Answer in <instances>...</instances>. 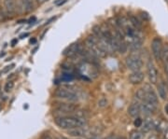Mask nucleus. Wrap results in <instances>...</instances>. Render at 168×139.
Segmentation results:
<instances>
[{"instance_id":"72a5a7b5","label":"nucleus","mask_w":168,"mask_h":139,"mask_svg":"<svg viewBox=\"0 0 168 139\" xmlns=\"http://www.w3.org/2000/svg\"><path fill=\"white\" fill-rule=\"evenodd\" d=\"M165 112L168 114V104L165 106Z\"/></svg>"},{"instance_id":"c756f323","label":"nucleus","mask_w":168,"mask_h":139,"mask_svg":"<svg viewBox=\"0 0 168 139\" xmlns=\"http://www.w3.org/2000/svg\"><path fill=\"white\" fill-rule=\"evenodd\" d=\"M17 42H18L17 39H13V40L11 41V45H12V46H15V44H16Z\"/></svg>"},{"instance_id":"6ab92c4d","label":"nucleus","mask_w":168,"mask_h":139,"mask_svg":"<svg viewBox=\"0 0 168 139\" xmlns=\"http://www.w3.org/2000/svg\"><path fill=\"white\" fill-rule=\"evenodd\" d=\"M161 60H163L165 63L168 62V44H165V46H163Z\"/></svg>"},{"instance_id":"2f4dec72","label":"nucleus","mask_w":168,"mask_h":139,"mask_svg":"<svg viewBox=\"0 0 168 139\" xmlns=\"http://www.w3.org/2000/svg\"><path fill=\"white\" fill-rule=\"evenodd\" d=\"M36 42H37L36 39H31V40H30V43H31V44H35Z\"/></svg>"},{"instance_id":"a211bd4d","label":"nucleus","mask_w":168,"mask_h":139,"mask_svg":"<svg viewBox=\"0 0 168 139\" xmlns=\"http://www.w3.org/2000/svg\"><path fill=\"white\" fill-rule=\"evenodd\" d=\"M142 125H143V127H142V132H143V133H148V132H150L151 129H153V127H154V123H153V121H150V120L146 121L144 122V124H142Z\"/></svg>"},{"instance_id":"f03ea898","label":"nucleus","mask_w":168,"mask_h":139,"mask_svg":"<svg viewBox=\"0 0 168 139\" xmlns=\"http://www.w3.org/2000/svg\"><path fill=\"white\" fill-rule=\"evenodd\" d=\"M85 49L94 58H105L108 55V53L99 45L98 39L93 34L87 38L85 41Z\"/></svg>"},{"instance_id":"0eeeda50","label":"nucleus","mask_w":168,"mask_h":139,"mask_svg":"<svg viewBox=\"0 0 168 139\" xmlns=\"http://www.w3.org/2000/svg\"><path fill=\"white\" fill-rule=\"evenodd\" d=\"M147 72H148V77H149L150 82L151 84H155L158 80V73H157V69H156L154 64L151 61L148 62Z\"/></svg>"},{"instance_id":"f704fd0d","label":"nucleus","mask_w":168,"mask_h":139,"mask_svg":"<svg viewBox=\"0 0 168 139\" xmlns=\"http://www.w3.org/2000/svg\"><path fill=\"white\" fill-rule=\"evenodd\" d=\"M91 139H101V138H99V137H97V136H94V137H92V138Z\"/></svg>"},{"instance_id":"58836bf2","label":"nucleus","mask_w":168,"mask_h":139,"mask_svg":"<svg viewBox=\"0 0 168 139\" xmlns=\"http://www.w3.org/2000/svg\"><path fill=\"white\" fill-rule=\"evenodd\" d=\"M0 90H1V89H0Z\"/></svg>"},{"instance_id":"393cba45","label":"nucleus","mask_w":168,"mask_h":139,"mask_svg":"<svg viewBox=\"0 0 168 139\" xmlns=\"http://www.w3.org/2000/svg\"><path fill=\"white\" fill-rule=\"evenodd\" d=\"M14 66H15V64H11L10 65L6 66V67L3 69V71H2V72H3V73H8V71H10L11 69H13V67H14Z\"/></svg>"},{"instance_id":"f8f14e48","label":"nucleus","mask_w":168,"mask_h":139,"mask_svg":"<svg viewBox=\"0 0 168 139\" xmlns=\"http://www.w3.org/2000/svg\"><path fill=\"white\" fill-rule=\"evenodd\" d=\"M140 106L138 104L133 103L129 107H128V114L133 117V118H137L138 115L140 114Z\"/></svg>"},{"instance_id":"4be33fe9","label":"nucleus","mask_w":168,"mask_h":139,"mask_svg":"<svg viewBox=\"0 0 168 139\" xmlns=\"http://www.w3.org/2000/svg\"><path fill=\"white\" fill-rule=\"evenodd\" d=\"M145 95H146V93H145L144 89H139V90L136 92V94H135V96H136L137 99L143 100V101H144V99H145Z\"/></svg>"},{"instance_id":"aec40b11","label":"nucleus","mask_w":168,"mask_h":139,"mask_svg":"<svg viewBox=\"0 0 168 139\" xmlns=\"http://www.w3.org/2000/svg\"><path fill=\"white\" fill-rule=\"evenodd\" d=\"M143 138V135L141 132H138V131H134V132H132L131 135H130V139H142Z\"/></svg>"},{"instance_id":"a878e982","label":"nucleus","mask_w":168,"mask_h":139,"mask_svg":"<svg viewBox=\"0 0 168 139\" xmlns=\"http://www.w3.org/2000/svg\"><path fill=\"white\" fill-rule=\"evenodd\" d=\"M98 105H99V106H101V107H104V106H106L107 105H108V101L106 100V99H101L100 101H99V103H98Z\"/></svg>"},{"instance_id":"9d476101","label":"nucleus","mask_w":168,"mask_h":139,"mask_svg":"<svg viewBox=\"0 0 168 139\" xmlns=\"http://www.w3.org/2000/svg\"><path fill=\"white\" fill-rule=\"evenodd\" d=\"M156 107H157V106L150 104L147 101H144L143 104L140 106V111L143 114H145L146 116H149V115H151L156 110Z\"/></svg>"},{"instance_id":"7c9ffc66","label":"nucleus","mask_w":168,"mask_h":139,"mask_svg":"<svg viewBox=\"0 0 168 139\" xmlns=\"http://www.w3.org/2000/svg\"><path fill=\"white\" fill-rule=\"evenodd\" d=\"M27 36H29V34H28V33H25V34H23V35L21 36V39H24V37H27Z\"/></svg>"},{"instance_id":"4468645a","label":"nucleus","mask_w":168,"mask_h":139,"mask_svg":"<svg viewBox=\"0 0 168 139\" xmlns=\"http://www.w3.org/2000/svg\"><path fill=\"white\" fill-rule=\"evenodd\" d=\"M68 134L72 136H76V137H81V136H85L86 132L84 131L81 127H77V128H73V129H70L68 131Z\"/></svg>"},{"instance_id":"20e7f679","label":"nucleus","mask_w":168,"mask_h":139,"mask_svg":"<svg viewBox=\"0 0 168 139\" xmlns=\"http://www.w3.org/2000/svg\"><path fill=\"white\" fill-rule=\"evenodd\" d=\"M126 66L131 71H138L143 66V62L140 56L137 54H131L129 55L125 60Z\"/></svg>"},{"instance_id":"ea45409f","label":"nucleus","mask_w":168,"mask_h":139,"mask_svg":"<svg viewBox=\"0 0 168 139\" xmlns=\"http://www.w3.org/2000/svg\"><path fill=\"white\" fill-rule=\"evenodd\" d=\"M0 2H1V1H0Z\"/></svg>"},{"instance_id":"39448f33","label":"nucleus","mask_w":168,"mask_h":139,"mask_svg":"<svg viewBox=\"0 0 168 139\" xmlns=\"http://www.w3.org/2000/svg\"><path fill=\"white\" fill-rule=\"evenodd\" d=\"M162 49H163L162 39L160 38H154L151 42V50H152V54H153L155 60H157V61L161 60Z\"/></svg>"},{"instance_id":"2eb2a0df","label":"nucleus","mask_w":168,"mask_h":139,"mask_svg":"<svg viewBox=\"0 0 168 139\" xmlns=\"http://www.w3.org/2000/svg\"><path fill=\"white\" fill-rule=\"evenodd\" d=\"M158 93H159V96L163 100L166 99V97H167V88H166V86H165V84L164 82H161L158 85Z\"/></svg>"},{"instance_id":"bb28decb","label":"nucleus","mask_w":168,"mask_h":139,"mask_svg":"<svg viewBox=\"0 0 168 139\" xmlns=\"http://www.w3.org/2000/svg\"><path fill=\"white\" fill-rule=\"evenodd\" d=\"M66 0H56L54 3H55V5H57V6H61V5H63L64 3H66Z\"/></svg>"},{"instance_id":"5701e85b","label":"nucleus","mask_w":168,"mask_h":139,"mask_svg":"<svg viewBox=\"0 0 168 139\" xmlns=\"http://www.w3.org/2000/svg\"><path fill=\"white\" fill-rule=\"evenodd\" d=\"M140 15H141V17H142V19H143L144 21H150V15H149L147 12H145V11H142V12L140 13Z\"/></svg>"},{"instance_id":"7ed1b4c3","label":"nucleus","mask_w":168,"mask_h":139,"mask_svg":"<svg viewBox=\"0 0 168 139\" xmlns=\"http://www.w3.org/2000/svg\"><path fill=\"white\" fill-rule=\"evenodd\" d=\"M54 96L59 99L68 100V101H78L79 94L70 88H59L55 91Z\"/></svg>"},{"instance_id":"dca6fc26","label":"nucleus","mask_w":168,"mask_h":139,"mask_svg":"<svg viewBox=\"0 0 168 139\" xmlns=\"http://www.w3.org/2000/svg\"><path fill=\"white\" fill-rule=\"evenodd\" d=\"M23 8L26 12H30L34 9V1L33 0H22Z\"/></svg>"},{"instance_id":"412c9836","label":"nucleus","mask_w":168,"mask_h":139,"mask_svg":"<svg viewBox=\"0 0 168 139\" xmlns=\"http://www.w3.org/2000/svg\"><path fill=\"white\" fill-rule=\"evenodd\" d=\"M13 87H14V82H13L12 80H9V81H8V82L6 83L4 90H5L6 93H9V92L13 89Z\"/></svg>"},{"instance_id":"f257e3e1","label":"nucleus","mask_w":168,"mask_h":139,"mask_svg":"<svg viewBox=\"0 0 168 139\" xmlns=\"http://www.w3.org/2000/svg\"><path fill=\"white\" fill-rule=\"evenodd\" d=\"M56 125L65 130H70L77 127H83L86 125V121L83 118L72 117V116H60L54 120Z\"/></svg>"},{"instance_id":"c85d7f7f","label":"nucleus","mask_w":168,"mask_h":139,"mask_svg":"<svg viewBox=\"0 0 168 139\" xmlns=\"http://www.w3.org/2000/svg\"><path fill=\"white\" fill-rule=\"evenodd\" d=\"M149 139H158V137H157V136H155V135H151V136L149 137Z\"/></svg>"},{"instance_id":"9b49d317","label":"nucleus","mask_w":168,"mask_h":139,"mask_svg":"<svg viewBox=\"0 0 168 139\" xmlns=\"http://www.w3.org/2000/svg\"><path fill=\"white\" fill-rule=\"evenodd\" d=\"M78 108L77 106L75 105H71V104H59V106H57V110L59 112L62 113H72L74 111H76Z\"/></svg>"},{"instance_id":"423d86ee","label":"nucleus","mask_w":168,"mask_h":139,"mask_svg":"<svg viewBox=\"0 0 168 139\" xmlns=\"http://www.w3.org/2000/svg\"><path fill=\"white\" fill-rule=\"evenodd\" d=\"M143 89H144L145 93H146L144 101H147V102H149L150 104H153V105L157 106V104H158V97H157L156 93H154V91L152 90V88L149 84H147V85H145V87Z\"/></svg>"},{"instance_id":"1a4fd4ad","label":"nucleus","mask_w":168,"mask_h":139,"mask_svg":"<svg viewBox=\"0 0 168 139\" xmlns=\"http://www.w3.org/2000/svg\"><path fill=\"white\" fill-rule=\"evenodd\" d=\"M144 78H145L144 73L138 70V71H134L133 73H131L129 75L128 80L131 84H139L144 80Z\"/></svg>"},{"instance_id":"cd10ccee","label":"nucleus","mask_w":168,"mask_h":139,"mask_svg":"<svg viewBox=\"0 0 168 139\" xmlns=\"http://www.w3.org/2000/svg\"><path fill=\"white\" fill-rule=\"evenodd\" d=\"M165 72L167 73L168 75V62L165 63Z\"/></svg>"},{"instance_id":"473e14b6","label":"nucleus","mask_w":168,"mask_h":139,"mask_svg":"<svg viewBox=\"0 0 168 139\" xmlns=\"http://www.w3.org/2000/svg\"><path fill=\"white\" fill-rule=\"evenodd\" d=\"M39 4H43V3H45L46 1H48V0H37Z\"/></svg>"},{"instance_id":"4c0bfd02","label":"nucleus","mask_w":168,"mask_h":139,"mask_svg":"<svg viewBox=\"0 0 168 139\" xmlns=\"http://www.w3.org/2000/svg\"><path fill=\"white\" fill-rule=\"evenodd\" d=\"M58 139H67V138H66V137H58Z\"/></svg>"},{"instance_id":"c9c22d12","label":"nucleus","mask_w":168,"mask_h":139,"mask_svg":"<svg viewBox=\"0 0 168 139\" xmlns=\"http://www.w3.org/2000/svg\"><path fill=\"white\" fill-rule=\"evenodd\" d=\"M44 139H51V138H50V136H45V137H44Z\"/></svg>"},{"instance_id":"f3484780","label":"nucleus","mask_w":168,"mask_h":139,"mask_svg":"<svg viewBox=\"0 0 168 139\" xmlns=\"http://www.w3.org/2000/svg\"><path fill=\"white\" fill-rule=\"evenodd\" d=\"M129 20H130L131 23L134 25V27L135 29H137L138 31L142 28V23H141V22L138 20V18H136L135 16L131 15V16L129 17Z\"/></svg>"},{"instance_id":"b1692460","label":"nucleus","mask_w":168,"mask_h":139,"mask_svg":"<svg viewBox=\"0 0 168 139\" xmlns=\"http://www.w3.org/2000/svg\"><path fill=\"white\" fill-rule=\"evenodd\" d=\"M134 124L135 127H141L142 124H143V121H142V120L140 118H136L134 122Z\"/></svg>"},{"instance_id":"6e6552de","label":"nucleus","mask_w":168,"mask_h":139,"mask_svg":"<svg viewBox=\"0 0 168 139\" xmlns=\"http://www.w3.org/2000/svg\"><path fill=\"white\" fill-rule=\"evenodd\" d=\"M81 49V45H80L79 43L75 42V43H72V44H70L69 46L66 47V48L65 49V50H64L63 54H64L66 57H68V58H73L74 56H76L77 54H79V53H80Z\"/></svg>"},{"instance_id":"ddd939ff","label":"nucleus","mask_w":168,"mask_h":139,"mask_svg":"<svg viewBox=\"0 0 168 139\" xmlns=\"http://www.w3.org/2000/svg\"><path fill=\"white\" fill-rule=\"evenodd\" d=\"M5 8L8 11V13L12 14L16 10V2L15 0H4Z\"/></svg>"},{"instance_id":"e433bc0d","label":"nucleus","mask_w":168,"mask_h":139,"mask_svg":"<svg viewBox=\"0 0 168 139\" xmlns=\"http://www.w3.org/2000/svg\"><path fill=\"white\" fill-rule=\"evenodd\" d=\"M116 139H126L125 137H117Z\"/></svg>"}]
</instances>
